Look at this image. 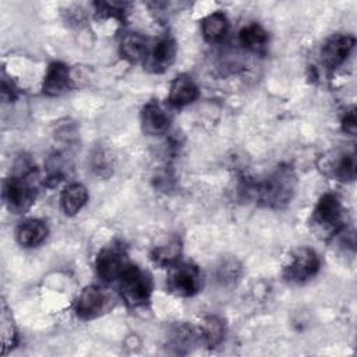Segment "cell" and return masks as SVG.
<instances>
[{
    "instance_id": "cell-1",
    "label": "cell",
    "mask_w": 357,
    "mask_h": 357,
    "mask_svg": "<svg viewBox=\"0 0 357 357\" xmlns=\"http://www.w3.org/2000/svg\"><path fill=\"white\" fill-rule=\"evenodd\" d=\"M297 191V176L287 165L278 166L262 181L251 185L250 192L258 204L271 209L287 206Z\"/></svg>"
},
{
    "instance_id": "cell-2",
    "label": "cell",
    "mask_w": 357,
    "mask_h": 357,
    "mask_svg": "<svg viewBox=\"0 0 357 357\" xmlns=\"http://www.w3.org/2000/svg\"><path fill=\"white\" fill-rule=\"evenodd\" d=\"M20 166L21 169L3 183V201L7 209L15 215L26 212L36 198V188L31 180L33 173L32 165L21 162Z\"/></svg>"
},
{
    "instance_id": "cell-3",
    "label": "cell",
    "mask_w": 357,
    "mask_h": 357,
    "mask_svg": "<svg viewBox=\"0 0 357 357\" xmlns=\"http://www.w3.org/2000/svg\"><path fill=\"white\" fill-rule=\"evenodd\" d=\"M311 227L321 238H332L344 229V209L333 192L324 194L311 213Z\"/></svg>"
},
{
    "instance_id": "cell-4",
    "label": "cell",
    "mask_w": 357,
    "mask_h": 357,
    "mask_svg": "<svg viewBox=\"0 0 357 357\" xmlns=\"http://www.w3.org/2000/svg\"><path fill=\"white\" fill-rule=\"evenodd\" d=\"M119 283L121 298L128 307L138 308L149 303L153 291V280L146 271L131 264Z\"/></svg>"
},
{
    "instance_id": "cell-5",
    "label": "cell",
    "mask_w": 357,
    "mask_h": 357,
    "mask_svg": "<svg viewBox=\"0 0 357 357\" xmlns=\"http://www.w3.org/2000/svg\"><path fill=\"white\" fill-rule=\"evenodd\" d=\"M166 284L169 291L177 297H192L202 287V275L197 265L177 261L169 266Z\"/></svg>"
},
{
    "instance_id": "cell-6",
    "label": "cell",
    "mask_w": 357,
    "mask_h": 357,
    "mask_svg": "<svg viewBox=\"0 0 357 357\" xmlns=\"http://www.w3.org/2000/svg\"><path fill=\"white\" fill-rule=\"evenodd\" d=\"M319 266L321 259L318 254L312 248L301 247L291 252L282 276L290 284H303L318 273Z\"/></svg>"
},
{
    "instance_id": "cell-7",
    "label": "cell",
    "mask_w": 357,
    "mask_h": 357,
    "mask_svg": "<svg viewBox=\"0 0 357 357\" xmlns=\"http://www.w3.org/2000/svg\"><path fill=\"white\" fill-rule=\"evenodd\" d=\"M130 261L126 248L120 243H112L105 245L96 255L95 268L98 276L106 282L112 283L120 280L124 272L130 268Z\"/></svg>"
},
{
    "instance_id": "cell-8",
    "label": "cell",
    "mask_w": 357,
    "mask_h": 357,
    "mask_svg": "<svg viewBox=\"0 0 357 357\" xmlns=\"http://www.w3.org/2000/svg\"><path fill=\"white\" fill-rule=\"evenodd\" d=\"M322 173L332 180L347 183L356 178V152L354 149L335 151L322 159Z\"/></svg>"
},
{
    "instance_id": "cell-9",
    "label": "cell",
    "mask_w": 357,
    "mask_h": 357,
    "mask_svg": "<svg viewBox=\"0 0 357 357\" xmlns=\"http://www.w3.org/2000/svg\"><path fill=\"white\" fill-rule=\"evenodd\" d=\"M107 296L95 284L86 286L81 290L74 301V312L79 319L88 321L99 317L106 311Z\"/></svg>"
},
{
    "instance_id": "cell-10",
    "label": "cell",
    "mask_w": 357,
    "mask_h": 357,
    "mask_svg": "<svg viewBox=\"0 0 357 357\" xmlns=\"http://www.w3.org/2000/svg\"><path fill=\"white\" fill-rule=\"evenodd\" d=\"M354 45L356 39L351 35L337 33L331 36L321 49V59L324 66L329 70L340 67L350 56Z\"/></svg>"
},
{
    "instance_id": "cell-11",
    "label": "cell",
    "mask_w": 357,
    "mask_h": 357,
    "mask_svg": "<svg viewBox=\"0 0 357 357\" xmlns=\"http://www.w3.org/2000/svg\"><path fill=\"white\" fill-rule=\"evenodd\" d=\"M177 45L172 36H163L153 43L152 47L148 49L146 57L144 60V66L152 73H163L166 71L176 59Z\"/></svg>"
},
{
    "instance_id": "cell-12",
    "label": "cell",
    "mask_w": 357,
    "mask_h": 357,
    "mask_svg": "<svg viewBox=\"0 0 357 357\" xmlns=\"http://www.w3.org/2000/svg\"><path fill=\"white\" fill-rule=\"evenodd\" d=\"M172 123L170 113L158 100H149L141 110V127L148 135L165 134Z\"/></svg>"
},
{
    "instance_id": "cell-13",
    "label": "cell",
    "mask_w": 357,
    "mask_h": 357,
    "mask_svg": "<svg viewBox=\"0 0 357 357\" xmlns=\"http://www.w3.org/2000/svg\"><path fill=\"white\" fill-rule=\"evenodd\" d=\"M71 88V75L67 64L53 61L49 64L42 81V92L47 96H59Z\"/></svg>"
},
{
    "instance_id": "cell-14",
    "label": "cell",
    "mask_w": 357,
    "mask_h": 357,
    "mask_svg": "<svg viewBox=\"0 0 357 357\" xmlns=\"http://www.w3.org/2000/svg\"><path fill=\"white\" fill-rule=\"evenodd\" d=\"M198 96H199V89L195 81L187 74H180L172 81L167 99L172 106L184 107L195 102Z\"/></svg>"
},
{
    "instance_id": "cell-15",
    "label": "cell",
    "mask_w": 357,
    "mask_h": 357,
    "mask_svg": "<svg viewBox=\"0 0 357 357\" xmlns=\"http://www.w3.org/2000/svg\"><path fill=\"white\" fill-rule=\"evenodd\" d=\"M47 236V226L39 219H26L15 229V240L21 247L32 248L45 241Z\"/></svg>"
},
{
    "instance_id": "cell-16",
    "label": "cell",
    "mask_w": 357,
    "mask_h": 357,
    "mask_svg": "<svg viewBox=\"0 0 357 357\" xmlns=\"http://www.w3.org/2000/svg\"><path fill=\"white\" fill-rule=\"evenodd\" d=\"M183 250V243L178 236H170L163 240L160 244L155 245L151 251V259L155 265L162 268H169L177 261H180Z\"/></svg>"
},
{
    "instance_id": "cell-17",
    "label": "cell",
    "mask_w": 357,
    "mask_h": 357,
    "mask_svg": "<svg viewBox=\"0 0 357 357\" xmlns=\"http://www.w3.org/2000/svg\"><path fill=\"white\" fill-rule=\"evenodd\" d=\"M225 333H226L225 321L216 315L205 317L197 332L199 340L209 349L218 347L223 342Z\"/></svg>"
},
{
    "instance_id": "cell-18",
    "label": "cell",
    "mask_w": 357,
    "mask_h": 357,
    "mask_svg": "<svg viewBox=\"0 0 357 357\" xmlns=\"http://www.w3.org/2000/svg\"><path fill=\"white\" fill-rule=\"evenodd\" d=\"M229 26L230 24L227 17L220 11L211 13L206 17H204L201 21L202 36L209 43H218L223 40L229 32Z\"/></svg>"
},
{
    "instance_id": "cell-19",
    "label": "cell",
    "mask_w": 357,
    "mask_h": 357,
    "mask_svg": "<svg viewBox=\"0 0 357 357\" xmlns=\"http://www.w3.org/2000/svg\"><path fill=\"white\" fill-rule=\"evenodd\" d=\"M86 201H88V191L79 183L68 184L60 195V205L63 212L67 216L77 215L84 208Z\"/></svg>"
},
{
    "instance_id": "cell-20",
    "label": "cell",
    "mask_w": 357,
    "mask_h": 357,
    "mask_svg": "<svg viewBox=\"0 0 357 357\" xmlns=\"http://www.w3.org/2000/svg\"><path fill=\"white\" fill-rule=\"evenodd\" d=\"M148 49H149L148 40L138 32L126 33L120 42L121 56L131 63L144 61L146 57Z\"/></svg>"
},
{
    "instance_id": "cell-21",
    "label": "cell",
    "mask_w": 357,
    "mask_h": 357,
    "mask_svg": "<svg viewBox=\"0 0 357 357\" xmlns=\"http://www.w3.org/2000/svg\"><path fill=\"white\" fill-rule=\"evenodd\" d=\"M240 43L244 49L252 53H262L268 45V32L258 24L244 26L238 33Z\"/></svg>"
},
{
    "instance_id": "cell-22",
    "label": "cell",
    "mask_w": 357,
    "mask_h": 357,
    "mask_svg": "<svg viewBox=\"0 0 357 357\" xmlns=\"http://www.w3.org/2000/svg\"><path fill=\"white\" fill-rule=\"evenodd\" d=\"M0 333H1V354H7L18 342L17 328L13 321V315L4 301H1L0 312Z\"/></svg>"
},
{
    "instance_id": "cell-23",
    "label": "cell",
    "mask_w": 357,
    "mask_h": 357,
    "mask_svg": "<svg viewBox=\"0 0 357 357\" xmlns=\"http://www.w3.org/2000/svg\"><path fill=\"white\" fill-rule=\"evenodd\" d=\"M96 7V13L105 18H116L124 20L126 14L128 13L130 3L126 1H96L93 3Z\"/></svg>"
},
{
    "instance_id": "cell-24",
    "label": "cell",
    "mask_w": 357,
    "mask_h": 357,
    "mask_svg": "<svg viewBox=\"0 0 357 357\" xmlns=\"http://www.w3.org/2000/svg\"><path fill=\"white\" fill-rule=\"evenodd\" d=\"M357 119H356V112L354 109H350L346 112V114L342 119V128L344 132L354 135L356 134V128H357Z\"/></svg>"
},
{
    "instance_id": "cell-25",
    "label": "cell",
    "mask_w": 357,
    "mask_h": 357,
    "mask_svg": "<svg viewBox=\"0 0 357 357\" xmlns=\"http://www.w3.org/2000/svg\"><path fill=\"white\" fill-rule=\"evenodd\" d=\"M1 96L3 100H14L17 96V88L14 86L13 81H7L6 77L1 81Z\"/></svg>"
}]
</instances>
